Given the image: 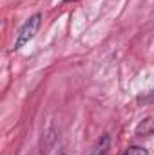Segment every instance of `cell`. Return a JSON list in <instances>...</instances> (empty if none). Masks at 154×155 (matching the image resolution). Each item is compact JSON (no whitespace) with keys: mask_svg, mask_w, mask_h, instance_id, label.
<instances>
[{"mask_svg":"<svg viewBox=\"0 0 154 155\" xmlns=\"http://www.w3.org/2000/svg\"><path fill=\"white\" fill-rule=\"evenodd\" d=\"M109 143H111L109 135H103V137L94 144V148H93L91 155H105L107 153V150H109Z\"/></svg>","mask_w":154,"mask_h":155,"instance_id":"7a4b0ae2","label":"cell"},{"mask_svg":"<svg viewBox=\"0 0 154 155\" xmlns=\"http://www.w3.org/2000/svg\"><path fill=\"white\" fill-rule=\"evenodd\" d=\"M40 22H42V15H40V13H35L33 16H29V18L24 22V25L20 27V31H18V35H16L13 51L22 49L26 43H29L31 40L35 38V35H37V31H38V27H40Z\"/></svg>","mask_w":154,"mask_h":155,"instance_id":"6da1fadb","label":"cell"},{"mask_svg":"<svg viewBox=\"0 0 154 155\" xmlns=\"http://www.w3.org/2000/svg\"><path fill=\"white\" fill-rule=\"evenodd\" d=\"M54 155H65V152H64V150H58V152H56Z\"/></svg>","mask_w":154,"mask_h":155,"instance_id":"277c9868","label":"cell"},{"mask_svg":"<svg viewBox=\"0 0 154 155\" xmlns=\"http://www.w3.org/2000/svg\"><path fill=\"white\" fill-rule=\"evenodd\" d=\"M64 2H76V0H64Z\"/></svg>","mask_w":154,"mask_h":155,"instance_id":"5b68a950","label":"cell"},{"mask_svg":"<svg viewBox=\"0 0 154 155\" xmlns=\"http://www.w3.org/2000/svg\"><path fill=\"white\" fill-rule=\"evenodd\" d=\"M123 155H147V150H143L140 146H129Z\"/></svg>","mask_w":154,"mask_h":155,"instance_id":"3957f363","label":"cell"}]
</instances>
